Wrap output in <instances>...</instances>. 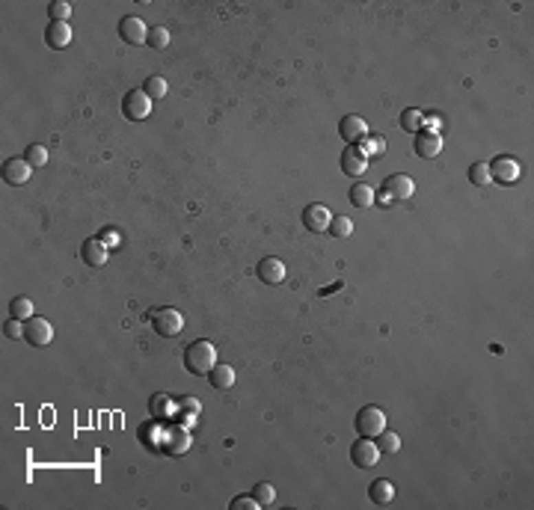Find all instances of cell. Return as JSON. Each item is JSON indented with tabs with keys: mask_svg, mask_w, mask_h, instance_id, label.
I'll return each instance as SVG.
<instances>
[{
	"mask_svg": "<svg viewBox=\"0 0 534 510\" xmlns=\"http://www.w3.org/2000/svg\"><path fill=\"white\" fill-rule=\"evenodd\" d=\"M383 193H389L392 202H404L416 193V181L410 175H389L386 181H383Z\"/></svg>",
	"mask_w": 534,
	"mask_h": 510,
	"instance_id": "8fae6325",
	"label": "cell"
},
{
	"mask_svg": "<svg viewBox=\"0 0 534 510\" xmlns=\"http://www.w3.org/2000/svg\"><path fill=\"white\" fill-rule=\"evenodd\" d=\"M48 15H51V21H65V18L71 15V6L65 3V0H51V3H48Z\"/></svg>",
	"mask_w": 534,
	"mask_h": 510,
	"instance_id": "f546056e",
	"label": "cell"
},
{
	"mask_svg": "<svg viewBox=\"0 0 534 510\" xmlns=\"http://www.w3.org/2000/svg\"><path fill=\"white\" fill-rule=\"evenodd\" d=\"M217 365V347L211 342H193L184 347V368L190 374H211Z\"/></svg>",
	"mask_w": 534,
	"mask_h": 510,
	"instance_id": "6da1fadb",
	"label": "cell"
},
{
	"mask_svg": "<svg viewBox=\"0 0 534 510\" xmlns=\"http://www.w3.org/2000/svg\"><path fill=\"white\" fill-rule=\"evenodd\" d=\"M413 152L425 160H434L439 152H443V137L436 131H419L416 140H413Z\"/></svg>",
	"mask_w": 534,
	"mask_h": 510,
	"instance_id": "7c38bea8",
	"label": "cell"
},
{
	"mask_svg": "<svg viewBox=\"0 0 534 510\" xmlns=\"http://www.w3.org/2000/svg\"><path fill=\"white\" fill-rule=\"evenodd\" d=\"M351 232H353V220H351V217H344V214L333 217V223H330V234H333V238H351Z\"/></svg>",
	"mask_w": 534,
	"mask_h": 510,
	"instance_id": "7402d4cb",
	"label": "cell"
},
{
	"mask_svg": "<svg viewBox=\"0 0 534 510\" xmlns=\"http://www.w3.org/2000/svg\"><path fill=\"white\" fill-rule=\"evenodd\" d=\"M143 89H146V96L148 98H164L166 96V80L161 78V74H152V78H146V83H143Z\"/></svg>",
	"mask_w": 534,
	"mask_h": 510,
	"instance_id": "cb8c5ba5",
	"label": "cell"
},
{
	"mask_svg": "<svg viewBox=\"0 0 534 510\" xmlns=\"http://www.w3.org/2000/svg\"><path fill=\"white\" fill-rule=\"evenodd\" d=\"M493 178H490V166L487 164H472L469 166V184L475 187H484V184H490Z\"/></svg>",
	"mask_w": 534,
	"mask_h": 510,
	"instance_id": "f1b7e54d",
	"label": "cell"
},
{
	"mask_svg": "<svg viewBox=\"0 0 534 510\" xmlns=\"http://www.w3.org/2000/svg\"><path fill=\"white\" fill-rule=\"evenodd\" d=\"M45 42L51 45V48H65V45L71 42V27L69 21H51L48 30H45Z\"/></svg>",
	"mask_w": 534,
	"mask_h": 510,
	"instance_id": "e0dca14e",
	"label": "cell"
},
{
	"mask_svg": "<svg viewBox=\"0 0 534 510\" xmlns=\"http://www.w3.org/2000/svg\"><path fill=\"white\" fill-rule=\"evenodd\" d=\"M30 173H33V166L27 164L24 157H9L3 164V181L12 184V187H21V184L30 181Z\"/></svg>",
	"mask_w": 534,
	"mask_h": 510,
	"instance_id": "5bb4252c",
	"label": "cell"
},
{
	"mask_svg": "<svg viewBox=\"0 0 534 510\" xmlns=\"http://www.w3.org/2000/svg\"><path fill=\"white\" fill-rule=\"evenodd\" d=\"M351 460H353V466L356 469H371V466H377V460H380V445L377 442H371L368 436H359L351 445Z\"/></svg>",
	"mask_w": 534,
	"mask_h": 510,
	"instance_id": "5b68a950",
	"label": "cell"
},
{
	"mask_svg": "<svg viewBox=\"0 0 534 510\" xmlns=\"http://www.w3.org/2000/svg\"><path fill=\"white\" fill-rule=\"evenodd\" d=\"M80 255H83V261H87L89 267H101V264L107 261V243L101 238H89V241H83Z\"/></svg>",
	"mask_w": 534,
	"mask_h": 510,
	"instance_id": "2e32d148",
	"label": "cell"
},
{
	"mask_svg": "<svg viewBox=\"0 0 534 510\" xmlns=\"http://www.w3.org/2000/svg\"><path fill=\"white\" fill-rule=\"evenodd\" d=\"M24 338L30 342L33 347H48L54 342V326H51V320H45V318H30L27 320V333Z\"/></svg>",
	"mask_w": 534,
	"mask_h": 510,
	"instance_id": "30bf717a",
	"label": "cell"
},
{
	"mask_svg": "<svg viewBox=\"0 0 534 510\" xmlns=\"http://www.w3.org/2000/svg\"><path fill=\"white\" fill-rule=\"evenodd\" d=\"M368 496H371V502L374 505H389L392 498H395V487H392V480L386 478H380V480H374V484L368 487Z\"/></svg>",
	"mask_w": 534,
	"mask_h": 510,
	"instance_id": "d6986e66",
	"label": "cell"
},
{
	"mask_svg": "<svg viewBox=\"0 0 534 510\" xmlns=\"http://www.w3.org/2000/svg\"><path fill=\"white\" fill-rule=\"evenodd\" d=\"M377 445H380V454H383V451H386V454H398V451H401V436L395 430H383Z\"/></svg>",
	"mask_w": 534,
	"mask_h": 510,
	"instance_id": "d4e9b609",
	"label": "cell"
},
{
	"mask_svg": "<svg viewBox=\"0 0 534 510\" xmlns=\"http://www.w3.org/2000/svg\"><path fill=\"white\" fill-rule=\"evenodd\" d=\"M9 311H12V318H18V320H30L33 318V300L30 297H15L12 303H9Z\"/></svg>",
	"mask_w": 534,
	"mask_h": 510,
	"instance_id": "44dd1931",
	"label": "cell"
},
{
	"mask_svg": "<svg viewBox=\"0 0 534 510\" xmlns=\"http://www.w3.org/2000/svg\"><path fill=\"white\" fill-rule=\"evenodd\" d=\"M330 223H333V214H330V208H326V205L312 202V205L303 208V225H306V232H315V234L330 232Z\"/></svg>",
	"mask_w": 534,
	"mask_h": 510,
	"instance_id": "8992f818",
	"label": "cell"
},
{
	"mask_svg": "<svg viewBox=\"0 0 534 510\" xmlns=\"http://www.w3.org/2000/svg\"><path fill=\"white\" fill-rule=\"evenodd\" d=\"M146 318H148V324H152L155 333L164 335V338H175V335L184 333V318H181V311L173 309V306L152 309Z\"/></svg>",
	"mask_w": 534,
	"mask_h": 510,
	"instance_id": "7a4b0ae2",
	"label": "cell"
},
{
	"mask_svg": "<svg viewBox=\"0 0 534 510\" xmlns=\"http://www.w3.org/2000/svg\"><path fill=\"white\" fill-rule=\"evenodd\" d=\"M119 241V234H116V229H107V234H104V243L110 247V243H116Z\"/></svg>",
	"mask_w": 534,
	"mask_h": 510,
	"instance_id": "836d02e7",
	"label": "cell"
},
{
	"mask_svg": "<svg viewBox=\"0 0 534 510\" xmlns=\"http://www.w3.org/2000/svg\"><path fill=\"white\" fill-rule=\"evenodd\" d=\"M351 205L353 208H371L374 205V190L368 184H353L351 187Z\"/></svg>",
	"mask_w": 534,
	"mask_h": 510,
	"instance_id": "ffe728a7",
	"label": "cell"
},
{
	"mask_svg": "<svg viewBox=\"0 0 534 510\" xmlns=\"http://www.w3.org/2000/svg\"><path fill=\"white\" fill-rule=\"evenodd\" d=\"M24 160H27V164H30L33 169H36V166H45V164H48V148H45V146H39V143L27 146Z\"/></svg>",
	"mask_w": 534,
	"mask_h": 510,
	"instance_id": "603a6c76",
	"label": "cell"
},
{
	"mask_svg": "<svg viewBox=\"0 0 534 510\" xmlns=\"http://www.w3.org/2000/svg\"><path fill=\"white\" fill-rule=\"evenodd\" d=\"M362 143H365V148H362L365 155H368V152H383V140H380V137H374V140H368V137H365Z\"/></svg>",
	"mask_w": 534,
	"mask_h": 510,
	"instance_id": "d6a6232c",
	"label": "cell"
},
{
	"mask_svg": "<svg viewBox=\"0 0 534 510\" xmlns=\"http://www.w3.org/2000/svg\"><path fill=\"white\" fill-rule=\"evenodd\" d=\"M146 45H152V48H157V51H164L166 45H170V30H166V27H148V42Z\"/></svg>",
	"mask_w": 534,
	"mask_h": 510,
	"instance_id": "83f0119b",
	"label": "cell"
},
{
	"mask_svg": "<svg viewBox=\"0 0 534 510\" xmlns=\"http://www.w3.org/2000/svg\"><path fill=\"white\" fill-rule=\"evenodd\" d=\"M368 169V155L362 152V146H348L342 152V173L351 178H362Z\"/></svg>",
	"mask_w": 534,
	"mask_h": 510,
	"instance_id": "ba28073f",
	"label": "cell"
},
{
	"mask_svg": "<svg viewBox=\"0 0 534 510\" xmlns=\"http://www.w3.org/2000/svg\"><path fill=\"white\" fill-rule=\"evenodd\" d=\"M256 273H258V279L265 282V285H279V282H285V264L279 258H270V255L258 261Z\"/></svg>",
	"mask_w": 534,
	"mask_h": 510,
	"instance_id": "9a60e30c",
	"label": "cell"
},
{
	"mask_svg": "<svg viewBox=\"0 0 534 510\" xmlns=\"http://www.w3.org/2000/svg\"><path fill=\"white\" fill-rule=\"evenodd\" d=\"M490 166V178L493 181H499V184H511V181H517L520 178V164L513 157H496L493 164H487Z\"/></svg>",
	"mask_w": 534,
	"mask_h": 510,
	"instance_id": "4fadbf2b",
	"label": "cell"
},
{
	"mask_svg": "<svg viewBox=\"0 0 534 510\" xmlns=\"http://www.w3.org/2000/svg\"><path fill=\"white\" fill-rule=\"evenodd\" d=\"M261 505L256 502L252 496H238V498H232V510H258Z\"/></svg>",
	"mask_w": 534,
	"mask_h": 510,
	"instance_id": "1f68e13d",
	"label": "cell"
},
{
	"mask_svg": "<svg viewBox=\"0 0 534 510\" xmlns=\"http://www.w3.org/2000/svg\"><path fill=\"white\" fill-rule=\"evenodd\" d=\"M122 113L134 122H143L152 116V98L146 96V89H131L125 98H122Z\"/></svg>",
	"mask_w": 534,
	"mask_h": 510,
	"instance_id": "277c9868",
	"label": "cell"
},
{
	"mask_svg": "<svg viewBox=\"0 0 534 510\" xmlns=\"http://www.w3.org/2000/svg\"><path fill=\"white\" fill-rule=\"evenodd\" d=\"M252 498L261 505V507H267V505H274V498H276V489H274V484H256V489H252Z\"/></svg>",
	"mask_w": 534,
	"mask_h": 510,
	"instance_id": "484cf974",
	"label": "cell"
},
{
	"mask_svg": "<svg viewBox=\"0 0 534 510\" xmlns=\"http://www.w3.org/2000/svg\"><path fill=\"white\" fill-rule=\"evenodd\" d=\"M24 333H27V324H21L18 318H9L6 324H3V335H6V338H12V342H18V338H24Z\"/></svg>",
	"mask_w": 534,
	"mask_h": 510,
	"instance_id": "4dcf8cb0",
	"label": "cell"
},
{
	"mask_svg": "<svg viewBox=\"0 0 534 510\" xmlns=\"http://www.w3.org/2000/svg\"><path fill=\"white\" fill-rule=\"evenodd\" d=\"M356 430H359V436H380L383 430H386V412H383L380 407H362L359 412H356Z\"/></svg>",
	"mask_w": 534,
	"mask_h": 510,
	"instance_id": "3957f363",
	"label": "cell"
},
{
	"mask_svg": "<svg viewBox=\"0 0 534 510\" xmlns=\"http://www.w3.org/2000/svg\"><path fill=\"white\" fill-rule=\"evenodd\" d=\"M339 134H342V140H348V146H356L368 137V125H365L362 116L348 113V116H342V122H339Z\"/></svg>",
	"mask_w": 534,
	"mask_h": 510,
	"instance_id": "9c48e42d",
	"label": "cell"
},
{
	"mask_svg": "<svg viewBox=\"0 0 534 510\" xmlns=\"http://www.w3.org/2000/svg\"><path fill=\"white\" fill-rule=\"evenodd\" d=\"M119 36H122V42H128V45H146L148 42V27H146L143 18L125 15L119 21Z\"/></svg>",
	"mask_w": 534,
	"mask_h": 510,
	"instance_id": "52a82bcc",
	"label": "cell"
},
{
	"mask_svg": "<svg viewBox=\"0 0 534 510\" xmlns=\"http://www.w3.org/2000/svg\"><path fill=\"white\" fill-rule=\"evenodd\" d=\"M421 122H425L421 110H404V113H401V128H404V131H413V134H419Z\"/></svg>",
	"mask_w": 534,
	"mask_h": 510,
	"instance_id": "4316f807",
	"label": "cell"
},
{
	"mask_svg": "<svg viewBox=\"0 0 534 510\" xmlns=\"http://www.w3.org/2000/svg\"><path fill=\"white\" fill-rule=\"evenodd\" d=\"M208 380H211L214 389L226 392V389H232V386H235V368H232V365H223V362L214 365L211 374H208Z\"/></svg>",
	"mask_w": 534,
	"mask_h": 510,
	"instance_id": "ac0fdd59",
	"label": "cell"
}]
</instances>
